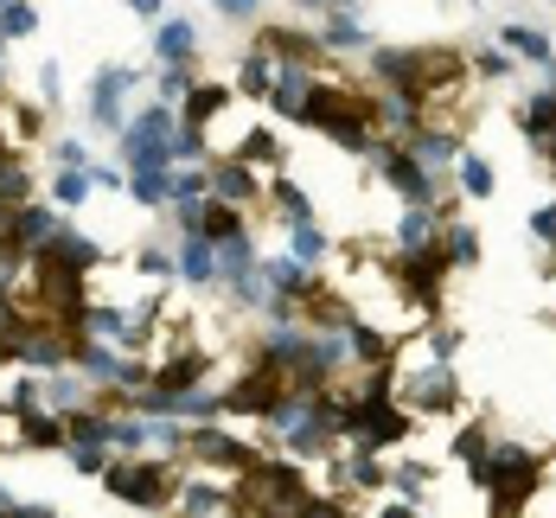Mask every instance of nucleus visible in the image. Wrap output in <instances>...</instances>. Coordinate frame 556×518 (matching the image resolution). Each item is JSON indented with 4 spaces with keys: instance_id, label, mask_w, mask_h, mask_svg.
I'll return each mask as SVG.
<instances>
[{
    "instance_id": "nucleus-22",
    "label": "nucleus",
    "mask_w": 556,
    "mask_h": 518,
    "mask_svg": "<svg viewBox=\"0 0 556 518\" xmlns=\"http://www.w3.org/2000/svg\"><path fill=\"white\" fill-rule=\"evenodd\" d=\"M511 64H518V58L505 52V46H473V52H467V77L500 84V77H511Z\"/></svg>"
},
{
    "instance_id": "nucleus-30",
    "label": "nucleus",
    "mask_w": 556,
    "mask_h": 518,
    "mask_svg": "<svg viewBox=\"0 0 556 518\" xmlns=\"http://www.w3.org/2000/svg\"><path fill=\"white\" fill-rule=\"evenodd\" d=\"M52 167H90V148L77 135H58L52 141Z\"/></svg>"
},
{
    "instance_id": "nucleus-37",
    "label": "nucleus",
    "mask_w": 556,
    "mask_h": 518,
    "mask_svg": "<svg viewBox=\"0 0 556 518\" xmlns=\"http://www.w3.org/2000/svg\"><path fill=\"white\" fill-rule=\"evenodd\" d=\"M0 97H7V52H0Z\"/></svg>"
},
{
    "instance_id": "nucleus-28",
    "label": "nucleus",
    "mask_w": 556,
    "mask_h": 518,
    "mask_svg": "<svg viewBox=\"0 0 556 518\" xmlns=\"http://www.w3.org/2000/svg\"><path fill=\"white\" fill-rule=\"evenodd\" d=\"M212 192V161L205 167H173V199H205Z\"/></svg>"
},
{
    "instance_id": "nucleus-13",
    "label": "nucleus",
    "mask_w": 556,
    "mask_h": 518,
    "mask_svg": "<svg viewBox=\"0 0 556 518\" xmlns=\"http://www.w3.org/2000/svg\"><path fill=\"white\" fill-rule=\"evenodd\" d=\"M447 186H454L460 199H473V205H486V199L500 192V173H493V161H486V154H473V148H460V161L447 167Z\"/></svg>"
},
{
    "instance_id": "nucleus-11",
    "label": "nucleus",
    "mask_w": 556,
    "mask_h": 518,
    "mask_svg": "<svg viewBox=\"0 0 556 518\" xmlns=\"http://www.w3.org/2000/svg\"><path fill=\"white\" fill-rule=\"evenodd\" d=\"M237 110V90L230 84H212V77H199L192 90H186V103H179V122L186 128H212L218 115H230Z\"/></svg>"
},
{
    "instance_id": "nucleus-21",
    "label": "nucleus",
    "mask_w": 556,
    "mask_h": 518,
    "mask_svg": "<svg viewBox=\"0 0 556 518\" xmlns=\"http://www.w3.org/2000/svg\"><path fill=\"white\" fill-rule=\"evenodd\" d=\"M435 243H442L447 269H473V263H480V230H473V225H460V218H447Z\"/></svg>"
},
{
    "instance_id": "nucleus-33",
    "label": "nucleus",
    "mask_w": 556,
    "mask_h": 518,
    "mask_svg": "<svg viewBox=\"0 0 556 518\" xmlns=\"http://www.w3.org/2000/svg\"><path fill=\"white\" fill-rule=\"evenodd\" d=\"M212 7H218L224 20H256L263 13V0H212Z\"/></svg>"
},
{
    "instance_id": "nucleus-6",
    "label": "nucleus",
    "mask_w": 556,
    "mask_h": 518,
    "mask_svg": "<svg viewBox=\"0 0 556 518\" xmlns=\"http://www.w3.org/2000/svg\"><path fill=\"white\" fill-rule=\"evenodd\" d=\"M314 39L327 46V58H365L371 46H378V39L365 33L358 13H320V20H314Z\"/></svg>"
},
{
    "instance_id": "nucleus-20",
    "label": "nucleus",
    "mask_w": 556,
    "mask_h": 518,
    "mask_svg": "<svg viewBox=\"0 0 556 518\" xmlns=\"http://www.w3.org/2000/svg\"><path fill=\"white\" fill-rule=\"evenodd\" d=\"M288 256H294V263H307V269H327V256H333V237L314 225V218H307V225H288Z\"/></svg>"
},
{
    "instance_id": "nucleus-16",
    "label": "nucleus",
    "mask_w": 556,
    "mask_h": 518,
    "mask_svg": "<svg viewBox=\"0 0 556 518\" xmlns=\"http://www.w3.org/2000/svg\"><path fill=\"white\" fill-rule=\"evenodd\" d=\"M263 205L276 212L281 225H307V218H314V199H307V192H301L288 173H269V186H263Z\"/></svg>"
},
{
    "instance_id": "nucleus-31",
    "label": "nucleus",
    "mask_w": 556,
    "mask_h": 518,
    "mask_svg": "<svg viewBox=\"0 0 556 518\" xmlns=\"http://www.w3.org/2000/svg\"><path fill=\"white\" fill-rule=\"evenodd\" d=\"M531 237H538V243L556 256V199H544V205L531 212Z\"/></svg>"
},
{
    "instance_id": "nucleus-25",
    "label": "nucleus",
    "mask_w": 556,
    "mask_h": 518,
    "mask_svg": "<svg viewBox=\"0 0 556 518\" xmlns=\"http://www.w3.org/2000/svg\"><path fill=\"white\" fill-rule=\"evenodd\" d=\"M141 282H179V263H173V250L161 243H148V250H135V263H128Z\"/></svg>"
},
{
    "instance_id": "nucleus-15",
    "label": "nucleus",
    "mask_w": 556,
    "mask_h": 518,
    "mask_svg": "<svg viewBox=\"0 0 556 518\" xmlns=\"http://www.w3.org/2000/svg\"><path fill=\"white\" fill-rule=\"evenodd\" d=\"M500 46L511 58H525V64H551V58H556V39L544 33V26H525V20H505V26H500Z\"/></svg>"
},
{
    "instance_id": "nucleus-24",
    "label": "nucleus",
    "mask_w": 556,
    "mask_h": 518,
    "mask_svg": "<svg viewBox=\"0 0 556 518\" xmlns=\"http://www.w3.org/2000/svg\"><path fill=\"white\" fill-rule=\"evenodd\" d=\"M97 186H90V167H58V179H52V205L58 212H71V205H84Z\"/></svg>"
},
{
    "instance_id": "nucleus-18",
    "label": "nucleus",
    "mask_w": 556,
    "mask_h": 518,
    "mask_svg": "<svg viewBox=\"0 0 556 518\" xmlns=\"http://www.w3.org/2000/svg\"><path fill=\"white\" fill-rule=\"evenodd\" d=\"M390 493L409 506H429L435 493V460H390Z\"/></svg>"
},
{
    "instance_id": "nucleus-3",
    "label": "nucleus",
    "mask_w": 556,
    "mask_h": 518,
    "mask_svg": "<svg viewBox=\"0 0 556 518\" xmlns=\"http://www.w3.org/2000/svg\"><path fill=\"white\" fill-rule=\"evenodd\" d=\"M378 179L396 192V205H442L447 192H454V186H447V173H429L409 148H403V141H390L384 154H378ZM435 218H442V212H435Z\"/></svg>"
},
{
    "instance_id": "nucleus-27",
    "label": "nucleus",
    "mask_w": 556,
    "mask_h": 518,
    "mask_svg": "<svg viewBox=\"0 0 556 518\" xmlns=\"http://www.w3.org/2000/svg\"><path fill=\"white\" fill-rule=\"evenodd\" d=\"M115 448H103V442H64V460L84 473V480H103V467H110Z\"/></svg>"
},
{
    "instance_id": "nucleus-38",
    "label": "nucleus",
    "mask_w": 556,
    "mask_h": 518,
    "mask_svg": "<svg viewBox=\"0 0 556 518\" xmlns=\"http://www.w3.org/2000/svg\"><path fill=\"white\" fill-rule=\"evenodd\" d=\"M122 518H173V513H122Z\"/></svg>"
},
{
    "instance_id": "nucleus-35",
    "label": "nucleus",
    "mask_w": 556,
    "mask_h": 518,
    "mask_svg": "<svg viewBox=\"0 0 556 518\" xmlns=\"http://www.w3.org/2000/svg\"><path fill=\"white\" fill-rule=\"evenodd\" d=\"M128 13H135V20H161V13H167V0H128Z\"/></svg>"
},
{
    "instance_id": "nucleus-9",
    "label": "nucleus",
    "mask_w": 556,
    "mask_h": 518,
    "mask_svg": "<svg viewBox=\"0 0 556 518\" xmlns=\"http://www.w3.org/2000/svg\"><path fill=\"white\" fill-rule=\"evenodd\" d=\"M224 154H230V161H250L256 173H281V161H288V154H281V135L276 128H263V122H243L237 141H230Z\"/></svg>"
},
{
    "instance_id": "nucleus-4",
    "label": "nucleus",
    "mask_w": 556,
    "mask_h": 518,
    "mask_svg": "<svg viewBox=\"0 0 556 518\" xmlns=\"http://www.w3.org/2000/svg\"><path fill=\"white\" fill-rule=\"evenodd\" d=\"M148 77L135 71V64H103L97 77H90V97H84V115H90V128H103V135H122L128 128V90H141Z\"/></svg>"
},
{
    "instance_id": "nucleus-34",
    "label": "nucleus",
    "mask_w": 556,
    "mask_h": 518,
    "mask_svg": "<svg viewBox=\"0 0 556 518\" xmlns=\"http://www.w3.org/2000/svg\"><path fill=\"white\" fill-rule=\"evenodd\" d=\"M13 518H58V506H46V500H20Z\"/></svg>"
},
{
    "instance_id": "nucleus-14",
    "label": "nucleus",
    "mask_w": 556,
    "mask_h": 518,
    "mask_svg": "<svg viewBox=\"0 0 556 518\" xmlns=\"http://www.w3.org/2000/svg\"><path fill=\"white\" fill-rule=\"evenodd\" d=\"M269 84H276V58L263 52V46H250V52L237 58V77H230L237 103H263V97H269Z\"/></svg>"
},
{
    "instance_id": "nucleus-5",
    "label": "nucleus",
    "mask_w": 556,
    "mask_h": 518,
    "mask_svg": "<svg viewBox=\"0 0 556 518\" xmlns=\"http://www.w3.org/2000/svg\"><path fill=\"white\" fill-rule=\"evenodd\" d=\"M263 186H269V173H256L250 161H230V154L212 161V199H218V205L256 212V205H263Z\"/></svg>"
},
{
    "instance_id": "nucleus-19",
    "label": "nucleus",
    "mask_w": 556,
    "mask_h": 518,
    "mask_svg": "<svg viewBox=\"0 0 556 518\" xmlns=\"http://www.w3.org/2000/svg\"><path fill=\"white\" fill-rule=\"evenodd\" d=\"M128 199L141 212H173V167H148V173H128Z\"/></svg>"
},
{
    "instance_id": "nucleus-12",
    "label": "nucleus",
    "mask_w": 556,
    "mask_h": 518,
    "mask_svg": "<svg viewBox=\"0 0 556 518\" xmlns=\"http://www.w3.org/2000/svg\"><path fill=\"white\" fill-rule=\"evenodd\" d=\"M173 263H179V282L186 288H218V243L212 237H179V250H173Z\"/></svg>"
},
{
    "instance_id": "nucleus-17",
    "label": "nucleus",
    "mask_w": 556,
    "mask_h": 518,
    "mask_svg": "<svg viewBox=\"0 0 556 518\" xmlns=\"http://www.w3.org/2000/svg\"><path fill=\"white\" fill-rule=\"evenodd\" d=\"M199 58V26L192 20H161L154 26V64H192Z\"/></svg>"
},
{
    "instance_id": "nucleus-23",
    "label": "nucleus",
    "mask_w": 556,
    "mask_h": 518,
    "mask_svg": "<svg viewBox=\"0 0 556 518\" xmlns=\"http://www.w3.org/2000/svg\"><path fill=\"white\" fill-rule=\"evenodd\" d=\"M33 33H39V7H33V0H7V7H0V39L20 46V39H33Z\"/></svg>"
},
{
    "instance_id": "nucleus-32",
    "label": "nucleus",
    "mask_w": 556,
    "mask_h": 518,
    "mask_svg": "<svg viewBox=\"0 0 556 518\" xmlns=\"http://www.w3.org/2000/svg\"><path fill=\"white\" fill-rule=\"evenodd\" d=\"M58 97H64V77H58V64L46 58V64H39V103H46V110H58Z\"/></svg>"
},
{
    "instance_id": "nucleus-7",
    "label": "nucleus",
    "mask_w": 556,
    "mask_h": 518,
    "mask_svg": "<svg viewBox=\"0 0 556 518\" xmlns=\"http://www.w3.org/2000/svg\"><path fill=\"white\" fill-rule=\"evenodd\" d=\"M39 256H46V263H64V269H77V276H97V269L110 263V250H103L97 237H84V230H71V225L58 230Z\"/></svg>"
},
{
    "instance_id": "nucleus-1",
    "label": "nucleus",
    "mask_w": 556,
    "mask_h": 518,
    "mask_svg": "<svg viewBox=\"0 0 556 518\" xmlns=\"http://www.w3.org/2000/svg\"><path fill=\"white\" fill-rule=\"evenodd\" d=\"M179 480H186V467L154 455H110V467H103V493L122 500L128 513H173Z\"/></svg>"
},
{
    "instance_id": "nucleus-2",
    "label": "nucleus",
    "mask_w": 556,
    "mask_h": 518,
    "mask_svg": "<svg viewBox=\"0 0 556 518\" xmlns=\"http://www.w3.org/2000/svg\"><path fill=\"white\" fill-rule=\"evenodd\" d=\"M263 460V448L256 442H243L230 422H192L186 429V467H205V473H250Z\"/></svg>"
},
{
    "instance_id": "nucleus-26",
    "label": "nucleus",
    "mask_w": 556,
    "mask_h": 518,
    "mask_svg": "<svg viewBox=\"0 0 556 518\" xmlns=\"http://www.w3.org/2000/svg\"><path fill=\"white\" fill-rule=\"evenodd\" d=\"M192 84H199L192 64H154V97H161V103H186Z\"/></svg>"
},
{
    "instance_id": "nucleus-10",
    "label": "nucleus",
    "mask_w": 556,
    "mask_h": 518,
    "mask_svg": "<svg viewBox=\"0 0 556 518\" xmlns=\"http://www.w3.org/2000/svg\"><path fill=\"white\" fill-rule=\"evenodd\" d=\"M314 71L320 64H276V84H269V110L281 115V122H301V103H307V90H314Z\"/></svg>"
},
{
    "instance_id": "nucleus-8",
    "label": "nucleus",
    "mask_w": 556,
    "mask_h": 518,
    "mask_svg": "<svg viewBox=\"0 0 556 518\" xmlns=\"http://www.w3.org/2000/svg\"><path fill=\"white\" fill-rule=\"evenodd\" d=\"M442 237V218L435 205H403L396 212V230H390V256H416V250H435Z\"/></svg>"
},
{
    "instance_id": "nucleus-29",
    "label": "nucleus",
    "mask_w": 556,
    "mask_h": 518,
    "mask_svg": "<svg viewBox=\"0 0 556 518\" xmlns=\"http://www.w3.org/2000/svg\"><path fill=\"white\" fill-rule=\"evenodd\" d=\"M90 186L97 192H128V167L122 161H90Z\"/></svg>"
},
{
    "instance_id": "nucleus-36",
    "label": "nucleus",
    "mask_w": 556,
    "mask_h": 518,
    "mask_svg": "<svg viewBox=\"0 0 556 518\" xmlns=\"http://www.w3.org/2000/svg\"><path fill=\"white\" fill-rule=\"evenodd\" d=\"M13 506H20V500H13V487L0 480V518H13Z\"/></svg>"
}]
</instances>
